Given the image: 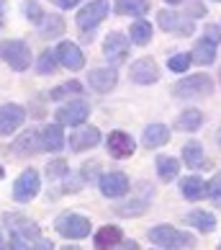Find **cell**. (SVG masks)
<instances>
[{
	"label": "cell",
	"instance_id": "obj_1",
	"mask_svg": "<svg viewBox=\"0 0 221 250\" xmlns=\"http://www.w3.org/2000/svg\"><path fill=\"white\" fill-rule=\"evenodd\" d=\"M0 60H5L13 70H26L31 62V49L26 42H18V39H11V42H0Z\"/></svg>",
	"mask_w": 221,
	"mask_h": 250
},
{
	"label": "cell",
	"instance_id": "obj_2",
	"mask_svg": "<svg viewBox=\"0 0 221 250\" xmlns=\"http://www.w3.org/2000/svg\"><path fill=\"white\" fill-rule=\"evenodd\" d=\"M149 240L160 248H193V235L188 232H180V229H172V227H154L149 232Z\"/></svg>",
	"mask_w": 221,
	"mask_h": 250
},
{
	"label": "cell",
	"instance_id": "obj_3",
	"mask_svg": "<svg viewBox=\"0 0 221 250\" xmlns=\"http://www.w3.org/2000/svg\"><path fill=\"white\" fill-rule=\"evenodd\" d=\"M211 90H214V80L208 75H193V78L180 80L172 88V93L178 98H198V96H208Z\"/></svg>",
	"mask_w": 221,
	"mask_h": 250
},
{
	"label": "cell",
	"instance_id": "obj_4",
	"mask_svg": "<svg viewBox=\"0 0 221 250\" xmlns=\"http://www.w3.org/2000/svg\"><path fill=\"white\" fill-rule=\"evenodd\" d=\"M57 232L67 240H82L90 232V219L80 214H62L57 219Z\"/></svg>",
	"mask_w": 221,
	"mask_h": 250
},
{
	"label": "cell",
	"instance_id": "obj_5",
	"mask_svg": "<svg viewBox=\"0 0 221 250\" xmlns=\"http://www.w3.org/2000/svg\"><path fill=\"white\" fill-rule=\"evenodd\" d=\"M36 193H39V173L29 168L18 175V181L13 183V199L21 204H29Z\"/></svg>",
	"mask_w": 221,
	"mask_h": 250
},
{
	"label": "cell",
	"instance_id": "obj_6",
	"mask_svg": "<svg viewBox=\"0 0 221 250\" xmlns=\"http://www.w3.org/2000/svg\"><path fill=\"white\" fill-rule=\"evenodd\" d=\"M108 11H110V3H108V0H93V3L85 5V8L80 11V16H77L80 29H95V26L108 16Z\"/></svg>",
	"mask_w": 221,
	"mask_h": 250
},
{
	"label": "cell",
	"instance_id": "obj_7",
	"mask_svg": "<svg viewBox=\"0 0 221 250\" xmlns=\"http://www.w3.org/2000/svg\"><path fill=\"white\" fill-rule=\"evenodd\" d=\"M129 49H131V44H129L124 34H108L103 42V52H106L108 62H113V64H121L129 57Z\"/></svg>",
	"mask_w": 221,
	"mask_h": 250
},
{
	"label": "cell",
	"instance_id": "obj_8",
	"mask_svg": "<svg viewBox=\"0 0 221 250\" xmlns=\"http://www.w3.org/2000/svg\"><path fill=\"white\" fill-rule=\"evenodd\" d=\"M88 114H90V106L85 104V101H72L70 106H62V108L57 111V122H59V124L77 126V124H82V122L88 119Z\"/></svg>",
	"mask_w": 221,
	"mask_h": 250
},
{
	"label": "cell",
	"instance_id": "obj_9",
	"mask_svg": "<svg viewBox=\"0 0 221 250\" xmlns=\"http://www.w3.org/2000/svg\"><path fill=\"white\" fill-rule=\"evenodd\" d=\"M23 108L21 106H16V104H8L0 108V134H13L18 126L23 124Z\"/></svg>",
	"mask_w": 221,
	"mask_h": 250
},
{
	"label": "cell",
	"instance_id": "obj_10",
	"mask_svg": "<svg viewBox=\"0 0 221 250\" xmlns=\"http://www.w3.org/2000/svg\"><path fill=\"white\" fill-rule=\"evenodd\" d=\"M157 78H160V72H157V64H154V60L144 57V60H136V62L131 64V80L139 83V85H149V83H154Z\"/></svg>",
	"mask_w": 221,
	"mask_h": 250
},
{
	"label": "cell",
	"instance_id": "obj_11",
	"mask_svg": "<svg viewBox=\"0 0 221 250\" xmlns=\"http://www.w3.org/2000/svg\"><path fill=\"white\" fill-rule=\"evenodd\" d=\"M100 191H103L108 199H118L129 191V178L124 173H108L100 178Z\"/></svg>",
	"mask_w": 221,
	"mask_h": 250
},
{
	"label": "cell",
	"instance_id": "obj_12",
	"mask_svg": "<svg viewBox=\"0 0 221 250\" xmlns=\"http://www.w3.org/2000/svg\"><path fill=\"white\" fill-rule=\"evenodd\" d=\"M57 57H59V62H62L67 70H80L82 64H85L82 52L77 49V44H72V42H62V44H59Z\"/></svg>",
	"mask_w": 221,
	"mask_h": 250
},
{
	"label": "cell",
	"instance_id": "obj_13",
	"mask_svg": "<svg viewBox=\"0 0 221 250\" xmlns=\"http://www.w3.org/2000/svg\"><path fill=\"white\" fill-rule=\"evenodd\" d=\"M108 152L113 157H129L134 155V140L124 132H110L108 137Z\"/></svg>",
	"mask_w": 221,
	"mask_h": 250
},
{
	"label": "cell",
	"instance_id": "obj_14",
	"mask_svg": "<svg viewBox=\"0 0 221 250\" xmlns=\"http://www.w3.org/2000/svg\"><path fill=\"white\" fill-rule=\"evenodd\" d=\"M100 140V132L95 126H85V129H80L77 134H72L70 137V147L75 152H82V150H90V147H95Z\"/></svg>",
	"mask_w": 221,
	"mask_h": 250
},
{
	"label": "cell",
	"instance_id": "obj_15",
	"mask_svg": "<svg viewBox=\"0 0 221 250\" xmlns=\"http://www.w3.org/2000/svg\"><path fill=\"white\" fill-rule=\"evenodd\" d=\"M90 88H93V90H98V93H108V90H113L116 88V72L113 70H93V72H90Z\"/></svg>",
	"mask_w": 221,
	"mask_h": 250
},
{
	"label": "cell",
	"instance_id": "obj_16",
	"mask_svg": "<svg viewBox=\"0 0 221 250\" xmlns=\"http://www.w3.org/2000/svg\"><path fill=\"white\" fill-rule=\"evenodd\" d=\"M160 26L165 31H180V34H190L193 31V23L190 21H185L183 16H175V13H170V11H160Z\"/></svg>",
	"mask_w": 221,
	"mask_h": 250
},
{
	"label": "cell",
	"instance_id": "obj_17",
	"mask_svg": "<svg viewBox=\"0 0 221 250\" xmlns=\"http://www.w3.org/2000/svg\"><path fill=\"white\" fill-rule=\"evenodd\" d=\"M44 150H49V152H59L62 147H64V134H62V124H49L47 129H44Z\"/></svg>",
	"mask_w": 221,
	"mask_h": 250
},
{
	"label": "cell",
	"instance_id": "obj_18",
	"mask_svg": "<svg viewBox=\"0 0 221 250\" xmlns=\"http://www.w3.org/2000/svg\"><path fill=\"white\" fill-rule=\"evenodd\" d=\"M193 62H198V64H211L216 60V44L214 42H208V39H201L196 47H193Z\"/></svg>",
	"mask_w": 221,
	"mask_h": 250
},
{
	"label": "cell",
	"instance_id": "obj_19",
	"mask_svg": "<svg viewBox=\"0 0 221 250\" xmlns=\"http://www.w3.org/2000/svg\"><path fill=\"white\" fill-rule=\"evenodd\" d=\"M201 124H203V114H201L198 108H188L178 116V124L175 126H178L180 132H196V129H201Z\"/></svg>",
	"mask_w": 221,
	"mask_h": 250
},
{
	"label": "cell",
	"instance_id": "obj_20",
	"mask_svg": "<svg viewBox=\"0 0 221 250\" xmlns=\"http://www.w3.org/2000/svg\"><path fill=\"white\" fill-rule=\"evenodd\" d=\"M183 163L188 168H206V157H203V147L198 142H190L183 147Z\"/></svg>",
	"mask_w": 221,
	"mask_h": 250
},
{
	"label": "cell",
	"instance_id": "obj_21",
	"mask_svg": "<svg viewBox=\"0 0 221 250\" xmlns=\"http://www.w3.org/2000/svg\"><path fill=\"white\" fill-rule=\"evenodd\" d=\"M170 140V129L165 124H152L144 129V145L147 147H160Z\"/></svg>",
	"mask_w": 221,
	"mask_h": 250
},
{
	"label": "cell",
	"instance_id": "obj_22",
	"mask_svg": "<svg viewBox=\"0 0 221 250\" xmlns=\"http://www.w3.org/2000/svg\"><path fill=\"white\" fill-rule=\"evenodd\" d=\"M180 188H183V196L190 199V201H196V199H201V196L206 193V186H203V181H201L198 175L183 178V181H180Z\"/></svg>",
	"mask_w": 221,
	"mask_h": 250
},
{
	"label": "cell",
	"instance_id": "obj_23",
	"mask_svg": "<svg viewBox=\"0 0 221 250\" xmlns=\"http://www.w3.org/2000/svg\"><path fill=\"white\" fill-rule=\"evenodd\" d=\"M149 11V3L147 0H116V13L121 16H144Z\"/></svg>",
	"mask_w": 221,
	"mask_h": 250
},
{
	"label": "cell",
	"instance_id": "obj_24",
	"mask_svg": "<svg viewBox=\"0 0 221 250\" xmlns=\"http://www.w3.org/2000/svg\"><path fill=\"white\" fill-rule=\"evenodd\" d=\"M157 173H160L162 181H172V178H178V173H180V163L175 160V157L162 155V157H157Z\"/></svg>",
	"mask_w": 221,
	"mask_h": 250
},
{
	"label": "cell",
	"instance_id": "obj_25",
	"mask_svg": "<svg viewBox=\"0 0 221 250\" xmlns=\"http://www.w3.org/2000/svg\"><path fill=\"white\" fill-rule=\"evenodd\" d=\"M121 243V229L118 227H103V229H98V235H95V245L98 248H113Z\"/></svg>",
	"mask_w": 221,
	"mask_h": 250
},
{
	"label": "cell",
	"instance_id": "obj_26",
	"mask_svg": "<svg viewBox=\"0 0 221 250\" xmlns=\"http://www.w3.org/2000/svg\"><path fill=\"white\" fill-rule=\"evenodd\" d=\"M188 222L193 227H198L201 232H214L216 229V217L208 214V211H193V214H188Z\"/></svg>",
	"mask_w": 221,
	"mask_h": 250
},
{
	"label": "cell",
	"instance_id": "obj_27",
	"mask_svg": "<svg viewBox=\"0 0 221 250\" xmlns=\"http://www.w3.org/2000/svg\"><path fill=\"white\" fill-rule=\"evenodd\" d=\"M131 39H134V44L144 47V44L152 39V26L147 21H134L131 23Z\"/></svg>",
	"mask_w": 221,
	"mask_h": 250
},
{
	"label": "cell",
	"instance_id": "obj_28",
	"mask_svg": "<svg viewBox=\"0 0 221 250\" xmlns=\"http://www.w3.org/2000/svg\"><path fill=\"white\" fill-rule=\"evenodd\" d=\"M72 93H82V85H80L77 80H72V83H64V85L54 88L52 93H49V98H52V101H62V98H67V96H72Z\"/></svg>",
	"mask_w": 221,
	"mask_h": 250
},
{
	"label": "cell",
	"instance_id": "obj_29",
	"mask_svg": "<svg viewBox=\"0 0 221 250\" xmlns=\"http://www.w3.org/2000/svg\"><path fill=\"white\" fill-rule=\"evenodd\" d=\"M190 54H175V57H170V62H167V67L172 70V72H185L188 67H190Z\"/></svg>",
	"mask_w": 221,
	"mask_h": 250
},
{
	"label": "cell",
	"instance_id": "obj_30",
	"mask_svg": "<svg viewBox=\"0 0 221 250\" xmlns=\"http://www.w3.org/2000/svg\"><path fill=\"white\" fill-rule=\"evenodd\" d=\"M54 70H57V62H54V54L47 49V52L39 57V72H44V75H47V72H54Z\"/></svg>",
	"mask_w": 221,
	"mask_h": 250
},
{
	"label": "cell",
	"instance_id": "obj_31",
	"mask_svg": "<svg viewBox=\"0 0 221 250\" xmlns=\"http://www.w3.org/2000/svg\"><path fill=\"white\" fill-rule=\"evenodd\" d=\"M34 140H36V134H34V132L23 134L21 140H18V145H16V152H18V155H26V150H29V152H34V150H36V147L31 145Z\"/></svg>",
	"mask_w": 221,
	"mask_h": 250
},
{
	"label": "cell",
	"instance_id": "obj_32",
	"mask_svg": "<svg viewBox=\"0 0 221 250\" xmlns=\"http://www.w3.org/2000/svg\"><path fill=\"white\" fill-rule=\"evenodd\" d=\"M26 16H29L31 18V21H36V23H39L41 21V8H39V3H34V0H29V3H26Z\"/></svg>",
	"mask_w": 221,
	"mask_h": 250
},
{
	"label": "cell",
	"instance_id": "obj_33",
	"mask_svg": "<svg viewBox=\"0 0 221 250\" xmlns=\"http://www.w3.org/2000/svg\"><path fill=\"white\" fill-rule=\"evenodd\" d=\"M208 193L214 199H221V173H216L214 178H211V183H208Z\"/></svg>",
	"mask_w": 221,
	"mask_h": 250
},
{
	"label": "cell",
	"instance_id": "obj_34",
	"mask_svg": "<svg viewBox=\"0 0 221 250\" xmlns=\"http://www.w3.org/2000/svg\"><path fill=\"white\" fill-rule=\"evenodd\" d=\"M203 31H206V39H208V42H214V44H219V42H221V29H219V26L208 23Z\"/></svg>",
	"mask_w": 221,
	"mask_h": 250
},
{
	"label": "cell",
	"instance_id": "obj_35",
	"mask_svg": "<svg viewBox=\"0 0 221 250\" xmlns=\"http://www.w3.org/2000/svg\"><path fill=\"white\" fill-rule=\"evenodd\" d=\"M47 173L52 175V178H54V175H62V173H67V165H64V163L59 160V163H54V165H52V168H49Z\"/></svg>",
	"mask_w": 221,
	"mask_h": 250
},
{
	"label": "cell",
	"instance_id": "obj_36",
	"mask_svg": "<svg viewBox=\"0 0 221 250\" xmlns=\"http://www.w3.org/2000/svg\"><path fill=\"white\" fill-rule=\"evenodd\" d=\"M52 3L57 5V8H75L80 0H52Z\"/></svg>",
	"mask_w": 221,
	"mask_h": 250
},
{
	"label": "cell",
	"instance_id": "obj_37",
	"mask_svg": "<svg viewBox=\"0 0 221 250\" xmlns=\"http://www.w3.org/2000/svg\"><path fill=\"white\" fill-rule=\"evenodd\" d=\"M3 8H5V0H0V26H3Z\"/></svg>",
	"mask_w": 221,
	"mask_h": 250
},
{
	"label": "cell",
	"instance_id": "obj_38",
	"mask_svg": "<svg viewBox=\"0 0 221 250\" xmlns=\"http://www.w3.org/2000/svg\"><path fill=\"white\" fill-rule=\"evenodd\" d=\"M167 3H172V5H178V3H183V0H167Z\"/></svg>",
	"mask_w": 221,
	"mask_h": 250
},
{
	"label": "cell",
	"instance_id": "obj_39",
	"mask_svg": "<svg viewBox=\"0 0 221 250\" xmlns=\"http://www.w3.org/2000/svg\"><path fill=\"white\" fill-rule=\"evenodd\" d=\"M219 145H221V132H219Z\"/></svg>",
	"mask_w": 221,
	"mask_h": 250
},
{
	"label": "cell",
	"instance_id": "obj_40",
	"mask_svg": "<svg viewBox=\"0 0 221 250\" xmlns=\"http://www.w3.org/2000/svg\"><path fill=\"white\" fill-rule=\"evenodd\" d=\"M0 245H3V237H0Z\"/></svg>",
	"mask_w": 221,
	"mask_h": 250
},
{
	"label": "cell",
	"instance_id": "obj_41",
	"mask_svg": "<svg viewBox=\"0 0 221 250\" xmlns=\"http://www.w3.org/2000/svg\"><path fill=\"white\" fill-rule=\"evenodd\" d=\"M0 175H3V170H0Z\"/></svg>",
	"mask_w": 221,
	"mask_h": 250
},
{
	"label": "cell",
	"instance_id": "obj_42",
	"mask_svg": "<svg viewBox=\"0 0 221 250\" xmlns=\"http://www.w3.org/2000/svg\"><path fill=\"white\" fill-rule=\"evenodd\" d=\"M219 78H221V72H219Z\"/></svg>",
	"mask_w": 221,
	"mask_h": 250
},
{
	"label": "cell",
	"instance_id": "obj_43",
	"mask_svg": "<svg viewBox=\"0 0 221 250\" xmlns=\"http://www.w3.org/2000/svg\"><path fill=\"white\" fill-rule=\"evenodd\" d=\"M219 248H221V245H219Z\"/></svg>",
	"mask_w": 221,
	"mask_h": 250
}]
</instances>
